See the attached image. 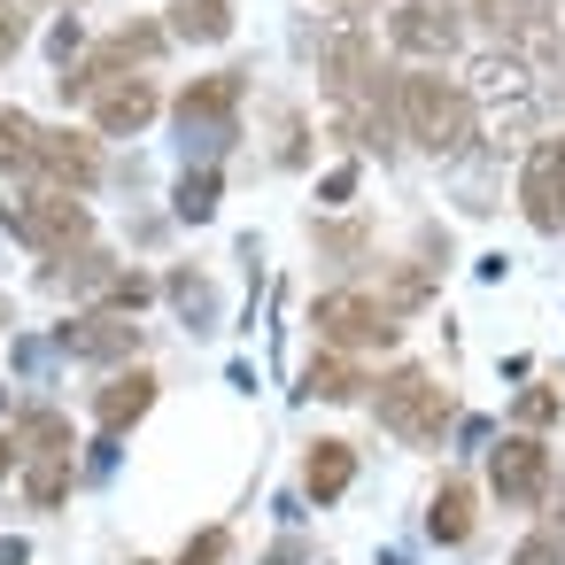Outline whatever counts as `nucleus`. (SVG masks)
<instances>
[{
	"instance_id": "b1692460",
	"label": "nucleus",
	"mask_w": 565,
	"mask_h": 565,
	"mask_svg": "<svg viewBox=\"0 0 565 565\" xmlns=\"http://www.w3.org/2000/svg\"><path fill=\"white\" fill-rule=\"evenodd\" d=\"M17 47H24V17H17V9H0V63H9Z\"/></svg>"
},
{
	"instance_id": "412c9836",
	"label": "nucleus",
	"mask_w": 565,
	"mask_h": 565,
	"mask_svg": "<svg viewBox=\"0 0 565 565\" xmlns=\"http://www.w3.org/2000/svg\"><path fill=\"white\" fill-rule=\"evenodd\" d=\"M511 565H565V534H550V526H542V534H526Z\"/></svg>"
},
{
	"instance_id": "5701e85b",
	"label": "nucleus",
	"mask_w": 565,
	"mask_h": 565,
	"mask_svg": "<svg viewBox=\"0 0 565 565\" xmlns=\"http://www.w3.org/2000/svg\"><path fill=\"white\" fill-rule=\"evenodd\" d=\"M519 418H526V426H542V418H557V395H550V387H534V395H519Z\"/></svg>"
},
{
	"instance_id": "ddd939ff",
	"label": "nucleus",
	"mask_w": 565,
	"mask_h": 565,
	"mask_svg": "<svg viewBox=\"0 0 565 565\" xmlns=\"http://www.w3.org/2000/svg\"><path fill=\"white\" fill-rule=\"evenodd\" d=\"M349 480H356V449H349V441H310V457H302V495L333 503Z\"/></svg>"
},
{
	"instance_id": "f03ea898",
	"label": "nucleus",
	"mask_w": 565,
	"mask_h": 565,
	"mask_svg": "<svg viewBox=\"0 0 565 565\" xmlns=\"http://www.w3.org/2000/svg\"><path fill=\"white\" fill-rule=\"evenodd\" d=\"M380 426H387L395 441H434V434L449 426V387H441L434 372L403 364V372L380 387Z\"/></svg>"
},
{
	"instance_id": "aec40b11",
	"label": "nucleus",
	"mask_w": 565,
	"mask_h": 565,
	"mask_svg": "<svg viewBox=\"0 0 565 565\" xmlns=\"http://www.w3.org/2000/svg\"><path fill=\"white\" fill-rule=\"evenodd\" d=\"M210 210H217V171H194V179H179V217H194V225H202Z\"/></svg>"
},
{
	"instance_id": "39448f33",
	"label": "nucleus",
	"mask_w": 565,
	"mask_h": 565,
	"mask_svg": "<svg viewBox=\"0 0 565 565\" xmlns=\"http://www.w3.org/2000/svg\"><path fill=\"white\" fill-rule=\"evenodd\" d=\"M519 202H526V225H534V233H565V140H542V148L526 156Z\"/></svg>"
},
{
	"instance_id": "a211bd4d",
	"label": "nucleus",
	"mask_w": 565,
	"mask_h": 565,
	"mask_svg": "<svg viewBox=\"0 0 565 565\" xmlns=\"http://www.w3.org/2000/svg\"><path fill=\"white\" fill-rule=\"evenodd\" d=\"M356 387H364V380H356L349 364H333V356H318V364L302 372V395H326V403H349Z\"/></svg>"
},
{
	"instance_id": "4be33fe9",
	"label": "nucleus",
	"mask_w": 565,
	"mask_h": 565,
	"mask_svg": "<svg viewBox=\"0 0 565 565\" xmlns=\"http://www.w3.org/2000/svg\"><path fill=\"white\" fill-rule=\"evenodd\" d=\"M148 295H156V287H148L140 271H132V279H109V302H117V310H140Z\"/></svg>"
},
{
	"instance_id": "4468645a",
	"label": "nucleus",
	"mask_w": 565,
	"mask_h": 565,
	"mask_svg": "<svg viewBox=\"0 0 565 565\" xmlns=\"http://www.w3.org/2000/svg\"><path fill=\"white\" fill-rule=\"evenodd\" d=\"M225 32H233V0H171V40L217 47Z\"/></svg>"
},
{
	"instance_id": "1a4fd4ad",
	"label": "nucleus",
	"mask_w": 565,
	"mask_h": 565,
	"mask_svg": "<svg viewBox=\"0 0 565 565\" xmlns=\"http://www.w3.org/2000/svg\"><path fill=\"white\" fill-rule=\"evenodd\" d=\"M40 179H55V186H71V194H86V186L102 179V148H94L86 132H47V140H40Z\"/></svg>"
},
{
	"instance_id": "9d476101",
	"label": "nucleus",
	"mask_w": 565,
	"mask_h": 565,
	"mask_svg": "<svg viewBox=\"0 0 565 565\" xmlns=\"http://www.w3.org/2000/svg\"><path fill=\"white\" fill-rule=\"evenodd\" d=\"M156 117V86L148 78H109L102 94H94V125L102 132H140Z\"/></svg>"
},
{
	"instance_id": "cd10ccee",
	"label": "nucleus",
	"mask_w": 565,
	"mask_h": 565,
	"mask_svg": "<svg viewBox=\"0 0 565 565\" xmlns=\"http://www.w3.org/2000/svg\"><path fill=\"white\" fill-rule=\"evenodd\" d=\"M0 565H24V542H0Z\"/></svg>"
},
{
	"instance_id": "f257e3e1",
	"label": "nucleus",
	"mask_w": 565,
	"mask_h": 565,
	"mask_svg": "<svg viewBox=\"0 0 565 565\" xmlns=\"http://www.w3.org/2000/svg\"><path fill=\"white\" fill-rule=\"evenodd\" d=\"M395 117H403V132H411L418 148H434V156H449V148L472 140V94H465L457 78H434V71L395 78Z\"/></svg>"
},
{
	"instance_id": "423d86ee",
	"label": "nucleus",
	"mask_w": 565,
	"mask_h": 565,
	"mask_svg": "<svg viewBox=\"0 0 565 565\" xmlns=\"http://www.w3.org/2000/svg\"><path fill=\"white\" fill-rule=\"evenodd\" d=\"M488 480H495L503 503H542V488H550V449H542L534 434H511V441L488 457Z\"/></svg>"
},
{
	"instance_id": "2eb2a0df",
	"label": "nucleus",
	"mask_w": 565,
	"mask_h": 565,
	"mask_svg": "<svg viewBox=\"0 0 565 565\" xmlns=\"http://www.w3.org/2000/svg\"><path fill=\"white\" fill-rule=\"evenodd\" d=\"M148 403H156V380H148V372H125V380H109V387L94 395V411H102L109 434L132 426V418H148Z\"/></svg>"
},
{
	"instance_id": "f3484780",
	"label": "nucleus",
	"mask_w": 565,
	"mask_h": 565,
	"mask_svg": "<svg viewBox=\"0 0 565 565\" xmlns=\"http://www.w3.org/2000/svg\"><path fill=\"white\" fill-rule=\"evenodd\" d=\"M40 125L24 117V109H9V117H0V171H40Z\"/></svg>"
},
{
	"instance_id": "bb28decb",
	"label": "nucleus",
	"mask_w": 565,
	"mask_h": 565,
	"mask_svg": "<svg viewBox=\"0 0 565 565\" xmlns=\"http://www.w3.org/2000/svg\"><path fill=\"white\" fill-rule=\"evenodd\" d=\"M326 9H341V17H364V9H380V0H326Z\"/></svg>"
},
{
	"instance_id": "20e7f679",
	"label": "nucleus",
	"mask_w": 565,
	"mask_h": 565,
	"mask_svg": "<svg viewBox=\"0 0 565 565\" xmlns=\"http://www.w3.org/2000/svg\"><path fill=\"white\" fill-rule=\"evenodd\" d=\"M9 233L47 248V256H71V241H86V202L78 194H32L9 210Z\"/></svg>"
},
{
	"instance_id": "0eeeda50",
	"label": "nucleus",
	"mask_w": 565,
	"mask_h": 565,
	"mask_svg": "<svg viewBox=\"0 0 565 565\" xmlns=\"http://www.w3.org/2000/svg\"><path fill=\"white\" fill-rule=\"evenodd\" d=\"M387 40H395L403 55H418V63H441V55L457 47V17L434 9V0H411V9L387 17Z\"/></svg>"
},
{
	"instance_id": "393cba45",
	"label": "nucleus",
	"mask_w": 565,
	"mask_h": 565,
	"mask_svg": "<svg viewBox=\"0 0 565 565\" xmlns=\"http://www.w3.org/2000/svg\"><path fill=\"white\" fill-rule=\"evenodd\" d=\"M217 550H225V534H202V542H186L179 565H217Z\"/></svg>"
},
{
	"instance_id": "f8f14e48",
	"label": "nucleus",
	"mask_w": 565,
	"mask_h": 565,
	"mask_svg": "<svg viewBox=\"0 0 565 565\" xmlns=\"http://www.w3.org/2000/svg\"><path fill=\"white\" fill-rule=\"evenodd\" d=\"M241 109V71H217V78H202V86H186L179 94V125L194 132V125H225Z\"/></svg>"
},
{
	"instance_id": "a878e982",
	"label": "nucleus",
	"mask_w": 565,
	"mask_h": 565,
	"mask_svg": "<svg viewBox=\"0 0 565 565\" xmlns=\"http://www.w3.org/2000/svg\"><path fill=\"white\" fill-rule=\"evenodd\" d=\"M17 465H24V434H17V426H9V434H0V480H9V472H17Z\"/></svg>"
},
{
	"instance_id": "9b49d317",
	"label": "nucleus",
	"mask_w": 565,
	"mask_h": 565,
	"mask_svg": "<svg viewBox=\"0 0 565 565\" xmlns=\"http://www.w3.org/2000/svg\"><path fill=\"white\" fill-rule=\"evenodd\" d=\"M63 349L109 364V356H132L140 349V326H125V318H78V326H63Z\"/></svg>"
},
{
	"instance_id": "dca6fc26",
	"label": "nucleus",
	"mask_w": 565,
	"mask_h": 565,
	"mask_svg": "<svg viewBox=\"0 0 565 565\" xmlns=\"http://www.w3.org/2000/svg\"><path fill=\"white\" fill-rule=\"evenodd\" d=\"M426 534H434V542H465V534H472V488H465V480H441V488H434Z\"/></svg>"
},
{
	"instance_id": "c85d7f7f",
	"label": "nucleus",
	"mask_w": 565,
	"mask_h": 565,
	"mask_svg": "<svg viewBox=\"0 0 565 565\" xmlns=\"http://www.w3.org/2000/svg\"><path fill=\"white\" fill-rule=\"evenodd\" d=\"M526 9H542V0H526Z\"/></svg>"
},
{
	"instance_id": "6ab92c4d",
	"label": "nucleus",
	"mask_w": 565,
	"mask_h": 565,
	"mask_svg": "<svg viewBox=\"0 0 565 565\" xmlns=\"http://www.w3.org/2000/svg\"><path fill=\"white\" fill-rule=\"evenodd\" d=\"M24 488H32V503H63V488H71V449H55L47 465H32Z\"/></svg>"
},
{
	"instance_id": "6e6552de",
	"label": "nucleus",
	"mask_w": 565,
	"mask_h": 565,
	"mask_svg": "<svg viewBox=\"0 0 565 565\" xmlns=\"http://www.w3.org/2000/svg\"><path fill=\"white\" fill-rule=\"evenodd\" d=\"M318 78H326V94H341V102H349V94H364V86L380 78V63H372V40H364L356 24H341V32L318 47Z\"/></svg>"
},
{
	"instance_id": "7ed1b4c3",
	"label": "nucleus",
	"mask_w": 565,
	"mask_h": 565,
	"mask_svg": "<svg viewBox=\"0 0 565 565\" xmlns=\"http://www.w3.org/2000/svg\"><path fill=\"white\" fill-rule=\"evenodd\" d=\"M310 326H318V341H326V349H387V341H395V326H387V310H380L372 295H356V287H341V295H326Z\"/></svg>"
}]
</instances>
